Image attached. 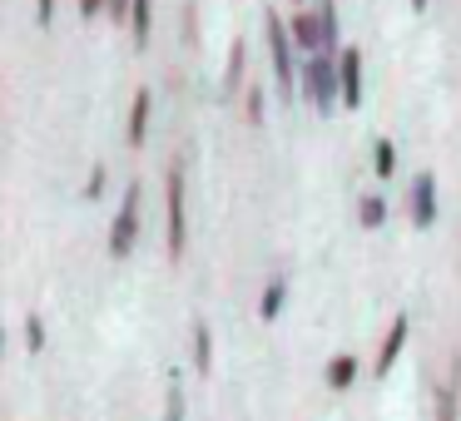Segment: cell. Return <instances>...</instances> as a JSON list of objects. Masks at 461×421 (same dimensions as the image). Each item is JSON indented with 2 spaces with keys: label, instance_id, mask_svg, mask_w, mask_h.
I'll return each mask as SVG.
<instances>
[{
  "label": "cell",
  "instance_id": "obj_1",
  "mask_svg": "<svg viewBox=\"0 0 461 421\" xmlns=\"http://www.w3.org/2000/svg\"><path fill=\"white\" fill-rule=\"evenodd\" d=\"M140 184H130L124 189V209H120V219H114V228H110V253L114 258H124V253L134 248V233H140Z\"/></svg>",
  "mask_w": 461,
  "mask_h": 421
},
{
  "label": "cell",
  "instance_id": "obj_2",
  "mask_svg": "<svg viewBox=\"0 0 461 421\" xmlns=\"http://www.w3.org/2000/svg\"><path fill=\"white\" fill-rule=\"evenodd\" d=\"M184 238H189V219H184V164L169 169V258H184Z\"/></svg>",
  "mask_w": 461,
  "mask_h": 421
},
{
  "label": "cell",
  "instance_id": "obj_3",
  "mask_svg": "<svg viewBox=\"0 0 461 421\" xmlns=\"http://www.w3.org/2000/svg\"><path fill=\"white\" fill-rule=\"evenodd\" d=\"M268 55H273V70H278L283 100H293V45H288V31H283V21L273 11H268Z\"/></svg>",
  "mask_w": 461,
  "mask_h": 421
},
{
  "label": "cell",
  "instance_id": "obj_4",
  "mask_svg": "<svg viewBox=\"0 0 461 421\" xmlns=\"http://www.w3.org/2000/svg\"><path fill=\"white\" fill-rule=\"evenodd\" d=\"M308 100L318 104V110H328L332 100H342V80L332 75L328 55H312V65H308Z\"/></svg>",
  "mask_w": 461,
  "mask_h": 421
},
{
  "label": "cell",
  "instance_id": "obj_5",
  "mask_svg": "<svg viewBox=\"0 0 461 421\" xmlns=\"http://www.w3.org/2000/svg\"><path fill=\"white\" fill-rule=\"evenodd\" d=\"M338 80H342V104L357 110L362 104V55L357 50H338Z\"/></svg>",
  "mask_w": 461,
  "mask_h": 421
},
{
  "label": "cell",
  "instance_id": "obj_6",
  "mask_svg": "<svg viewBox=\"0 0 461 421\" xmlns=\"http://www.w3.org/2000/svg\"><path fill=\"white\" fill-rule=\"evenodd\" d=\"M456 407H461V362H451V372H447V387H441L437 421H456Z\"/></svg>",
  "mask_w": 461,
  "mask_h": 421
},
{
  "label": "cell",
  "instance_id": "obj_7",
  "mask_svg": "<svg viewBox=\"0 0 461 421\" xmlns=\"http://www.w3.org/2000/svg\"><path fill=\"white\" fill-rule=\"evenodd\" d=\"M402 342H407V318H397V322H392L387 342H382V352H377V372H387V367H392V357L402 352Z\"/></svg>",
  "mask_w": 461,
  "mask_h": 421
},
{
  "label": "cell",
  "instance_id": "obj_8",
  "mask_svg": "<svg viewBox=\"0 0 461 421\" xmlns=\"http://www.w3.org/2000/svg\"><path fill=\"white\" fill-rule=\"evenodd\" d=\"M149 90L134 94V114H130V144H144V124H149Z\"/></svg>",
  "mask_w": 461,
  "mask_h": 421
},
{
  "label": "cell",
  "instance_id": "obj_9",
  "mask_svg": "<svg viewBox=\"0 0 461 421\" xmlns=\"http://www.w3.org/2000/svg\"><path fill=\"white\" fill-rule=\"evenodd\" d=\"M411 209H417V223L437 219V203H431V179H417V189H411Z\"/></svg>",
  "mask_w": 461,
  "mask_h": 421
},
{
  "label": "cell",
  "instance_id": "obj_10",
  "mask_svg": "<svg viewBox=\"0 0 461 421\" xmlns=\"http://www.w3.org/2000/svg\"><path fill=\"white\" fill-rule=\"evenodd\" d=\"M194 362H199V372H209L213 367V347H209V327H194Z\"/></svg>",
  "mask_w": 461,
  "mask_h": 421
},
{
  "label": "cell",
  "instance_id": "obj_11",
  "mask_svg": "<svg viewBox=\"0 0 461 421\" xmlns=\"http://www.w3.org/2000/svg\"><path fill=\"white\" fill-rule=\"evenodd\" d=\"M130 25H134V40H140V45L149 40V25H154V21H149V0H134V11H130Z\"/></svg>",
  "mask_w": 461,
  "mask_h": 421
},
{
  "label": "cell",
  "instance_id": "obj_12",
  "mask_svg": "<svg viewBox=\"0 0 461 421\" xmlns=\"http://www.w3.org/2000/svg\"><path fill=\"white\" fill-rule=\"evenodd\" d=\"M352 372H357V362H352V357H338V362H332V372H328V381H332V387H348Z\"/></svg>",
  "mask_w": 461,
  "mask_h": 421
},
{
  "label": "cell",
  "instance_id": "obj_13",
  "mask_svg": "<svg viewBox=\"0 0 461 421\" xmlns=\"http://www.w3.org/2000/svg\"><path fill=\"white\" fill-rule=\"evenodd\" d=\"M164 421H184V391H179V377L169 381V411H164Z\"/></svg>",
  "mask_w": 461,
  "mask_h": 421
},
{
  "label": "cell",
  "instance_id": "obj_14",
  "mask_svg": "<svg viewBox=\"0 0 461 421\" xmlns=\"http://www.w3.org/2000/svg\"><path fill=\"white\" fill-rule=\"evenodd\" d=\"M392 169H397V154H392L387 139H382L377 144V174H382V179H392Z\"/></svg>",
  "mask_w": 461,
  "mask_h": 421
},
{
  "label": "cell",
  "instance_id": "obj_15",
  "mask_svg": "<svg viewBox=\"0 0 461 421\" xmlns=\"http://www.w3.org/2000/svg\"><path fill=\"white\" fill-rule=\"evenodd\" d=\"M382 213H387V209H382L377 199H362V223H367V228H377V223H382Z\"/></svg>",
  "mask_w": 461,
  "mask_h": 421
},
{
  "label": "cell",
  "instance_id": "obj_16",
  "mask_svg": "<svg viewBox=\"0 0 461 421\" xmlns=\"http://www.w3.org/2000/svg\"><path fill=\"white\" fill-rule=\"evenodd\" d=\"M278 308H283V282H268V298H263V318H273Z\"/></svg>",
  "mask_w": 461,
  "mask_h": 421
},
{
  "label": "cell",
  "instance_id": "obj_17",
  "mask_svg": "<svg viewBox=\"0 0 461 421\" xmlns=\"http://www.w3.org/2000/svg\"><path fill=\"white\" fill-rule=\"evenodd\" d=\"M35 15H41V25L55 21V0H35Z\"/></svg>",
  "mask_w": 461,
  "mask_h": 421
},
{
  "label": "cell",
  "instance_id": "obj_18",
  "mask_svg": "<svg viewBox=\"0 0 461 421\" xmlns=\"http://www.w3.org/2000/svg\"><path fill=\"white\" fill-rule=\"evenodd\" d=\"M249 120H253V124H258V120H263V100H258V90H253V94H249Z\"/></svg>",
  "mask_w": 461,
  "mask_h": 421
},
{
  "label": "cell",
  "instance_id": "obj_19",
  "mask_svg": "<svg viewBox=\"0 0 461 421\" xmlns=\"http://www.w3.org/2000/svg\"><path fill=\"white\" fill-rule=\"evenodd\" d=\"M80 11H85V15H95V11H100V0H80Z\"/></svg>",
  "mask_w": 461,
  "mask_h": 421
},
{
  "label": "cell",
  "instance_id": "obj_20",
  "mask_svg": "<svg viewBox=\"0 0 461 421\" xmlns=\"http://www.w3.org/2000/svg\"><path fill=\"white\" fill-rule=\"evenodd\" d=\"M411 5H417V11H427V0H411Z\"/></svg>",
  "mask_w": 461,
  "mask_h": 421
}]
</instances>
